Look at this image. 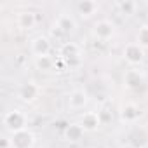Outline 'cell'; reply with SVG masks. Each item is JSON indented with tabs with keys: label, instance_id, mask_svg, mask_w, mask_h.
Returning a JSON list of instances; mask_svg holds the SVG:
<instances>
[{
	"label": "cell",
	"instance_id": "cell-8",
	"mask_svg": "<svg viewBox=\"0 0 148 148\" xmlns=\"http://www.w3.org/2000/svg\"><path fill=\"white\" fill-rule=\"evenodd\" d=\"M141 115H143V112H141L139 105H136L132 101H127V103L120 105V108H119V117L124 124H136L141 119Z\"/></svg>",
	"mask_w": 148,
	"mask_h": 148
},
{
	"label": "cell",
	"instance_id": "cell-15",
	"mask_svg": "<svg viewBox=\"0 0 148 148\" xmlns=\"http://www.w3.org/2000/svg\"><path fill=\"white\" fill-rule=\"evenodd\" d=\"M75 7H77L79 16H80V18H84V19L91 18L92 14H96V12L99 11V4H98V2H94V0H79Z\"/></svg>",
	"mask_w": 148,
	"mask_h": 148
},
{
	"label": "cell",
	"instance_id": "cell-9",
	"mask_svg": "<svg viewBox=\"0 0 148 148\" xmlns=\"http://www.w3.org/2000/svg\"><path fill=\"white\" fill-rule=\"evenodd\" d=\"M11 141H12V148H33L37 143V136L28 127V129H23V131L11 134Z\"/></svg>",
	"mask_w": 148,
	"mask_h": 148
},
{
	"label": "cell",
	"instance_id": "cell-11",
	"mask_svg": "<svg viewBox=\"0 0 148 148\" xmlns=\"http://www.w3.org/2000/svg\"><path fill=\"white\" fill-rule=\"evenodd\" d=\"M79 124L84 127L86 132H94V131H98L103 125L99 112H84L80 115V119H79Z\"/></svg>",
	"mask_w": 148,
	"mask_h": 148
},
{
	"label": "cell",
	"instance_id": "cell-12",
	"mask_svg": "<svg viewBox=\"0 0 148 148\" xmlns=\"http://www.w3.org/2000/svg\"><path fill=\"white\" fill-rule=\"evenodd\" d=\"M54 26H56V30H58V32H61L63 35H71L73 32L77 30V21H75V18H73L71 14L63 12V14H59V16H58V19H56Z\"/></svg>",
	"mask_w": 148,
	"mask_h": 148
},
{
	"label": "cell",
	"instance_id": "cell-10",
	"mask_svg": "<svg viewBox=\"0 0 148 148\" xmlns=\"http://www.w3.org/2000/svg\"><path fill=\"white\" fill-rule=\"evenodd\" d=\"M145 82H146L145 73L141 70H138V68H129L124 73V86L129 91H139L145 86Z\"/></svg>",
	"mask_w": 148,
	"mask_h": 148
},
{
	"label": "cell",
	"instance_id": "cell-3",
	"mask_svg": "<svg viewBox=\"0 0 148 148\" xmlns=\"http://www.w3.org/2000/svg\"><path fill=\"white\" fill-rule=\"evenodd\" d=\"M91 98H89V92L82 87H75L71 89L70 94H68V99H66V105H68V110L70 112H80L84 110L87 105H89Z\"/></svg>",
	"mask_w": 148,
	"mask_h": 148
},
{
	"label": "cell",
	"instance_id": "cell-19",
	"mask_svg": "<svg viewBox=\"0 0 148 148\" xmlns=\"http://www.w3.org/2000/svg\"><path fill=\"white\" fill-rule=\"evenodd\" d=\"M0 148H12V141H11V136H4L0 139Z\"/></svg>",
	"mask_w": 148,
	"mask_h": 148
},
{
	"label": "cell",
	"instance_id": "cell-2",
	"mask_svg": "<svg viewBox=\"0 0 148 148\" xmlns=\"http://www.w3.org/2000/svg\"><path fill=\"white\" fill-rule=\"evenodd\" d=\"M4 127H5V131L9 134H14L18 131L28 129V117H26V113L23 110H19V108L5 112V115H4Z\"/></svg>",
	"mask_w": 148,
	"mask_h": 148
},
{
	"label": "cell",
	"instance_id": "cell-21",
	"mask_svg": "<svg viewBox=\"0 0 148 148\" xmlns=\"http://www.w3.org/2000/svg\"><path fill=\"white\" fill-rule=\"evenodd\" d=\"M139 148H148V143H146V145H143V146H139Z\"/></svg>",
	"mask_w": 148,
	"mask_h": 148
},
{
	"label": "cell",
	"instance_id": "cell-4",
	"mask_svg": "<svg viewBox=\"0 0 148 148\" xmlns=\"http://www.w3.org/2000/svg\"><path fill=\"white\" fill-rule=\"evenodd\" d=\"M122 58L129 66H139L145 61V49L138 44V42H129L125 44L124 51H122Z\"/></svg>",
	"mask_w": 148,
	"mask_h": 148
},
{
	"label": "cell",
	"instance_id": "cell-16",
	"mask_svg": "<svg viewBox=\"0 0 148 148\" xmlns=\"http://www.w3.org/2000/svg\"><path fill=\"white\" fill-rule=\"evenodd\" d=\"M35 66L40 71H51L56 66V61H54L52 56H44V58H37L35 59Z\"/></svg>",
	"mask_w": 148,
	"mask_h": 148
},
{
	"label": "cell",
	"instance_id": "cell-14",
	"mask_svg": "<svg viewBox=\"0 0 148 148\" xmlns=\"http://www.w3.org/2000/svg\"><path fill=\"white\" fill-rule=\"evenodd\" d=\"M16 25H18V28L26 30V32L33 30L35 25H37V16H35V12H32V11H21V12L16 16Z\"/></svg>",
	"mask_w": 148,
	"mask_h": 148
},
{
	"label": "cell",
	"instance_id": "cell-1",
	"mask_svg": "<svg viewBox=\"0 0 148 148\" xmlns=\"http://www.w3.org/2000/svg\"><path fill=\"white\" fill-rule=\"evenodd\" d=\"M59 58L64 64H68L70 68L80 66L82 63V49L77 42H63L59 47Z\"/></svg>",
	"mask_w": 148,
	"mask_h": 148
},
{
	"label": "cell",
	"instance_id": "cell-13",
	"mask_svg": "<svg viewBox=\"0 0 148 148\" xmlns=\"http://www.w3.org/2000/svg\"><path fill=\"white\" fill-rule=\"evenodd\" d=\"M84 134H86V131H84V127H82L79 122H71V124H68V125L64 127V131H63V139L68 141V143H79V141H82Z\"/></svg>",
	"mask_w": 148,
	"mask_h": 148
},
{
	"label": "cell",
	"instance_id": "cell-18",
	"mask_svg": "<svg viewBox=\"0 0 148 148\" xmlns=\"http://www.w3.org/2000/svg\"><path fill=\"white\" fill-rule=\"evenodd\" d=\"M117 5H119V9H120L124 14H132V12L136 11V7H138L136 2H119Z\"/></svg>",
	"mask_w": 148,
	"mask_h": 148
},
{
	"label": "cell",
	"instance_id": "cell-7",
	"mask_svg": "<svg viewBox=\"0 0 148 148\" xmlns=\"http://www.w3.org/2000/svg\"><path fill=\"white\" fill-rule=\"evenodd\" d=\"M115 25L110 21V19H99L92 25V35L96 40H101V42H108L115 37Z\"/></svg>",
	"mask_w": 148,
	"mask_h": 148
},
{
	"label": "cell",
	"instance_id": "cell-5",
	"mask_svg": "<svg viewBox=\"0 0 148 148\" xmlns=\"http://www.w3.org/2000/svg\"><path fill=\"white\" fill-rule=\"evenodd\" d=\"M52 51V42L47 35H37L32 38L30 42V52L33 54V58H44V56H51Z\"/></svg>",
	"mask_w": 148,
	"mask_h": 148
},
{
	"label": "cell",
	"instance_id": "cell-17",
	"mask_svg": "<svg viewBox=\"0 0 148 148\" xmlns=\"http://www.w3.org/2000/svg\"><path fill=\"white\" fill-rule=\"evenodd\" d=\"M136 42H138L143 49H148V25L139 26V30H138V33H136Z\"/></svg>",
	"mask_w": 148,
	"mask_h": 148
},
{
	"label": "cell",
	"instance_id": "cell-6",
	"mask_svg": "<svg viewBox=\"0 0 148 148\" xmlns=\"http://www.w3.org/2000/svg\"><path fill=\"white\" fill-rule=\"evenodd\" d=\"M40 94H42V87L35 80H26L18 89V98L23 103H33V101H37L40 98Z\"/></svg>",
	"mask_w": 148,
	"mask_h": 148
},
{
	"label": "cell",
	"instance_id": "cell-20",
	"mask_svg": "<svg viewBox=\"0 0 148 148\" xmlns=\"http://www.w3.org/2000/svg\"><path fill=\"white\" fill-rule=\"evenodd\" d=\"M119 148H136L134 145H131V143H124V145H120Z\"/></svg>",
	"mask_w": 148,
	"mask_h": 148
}]
</instances>
